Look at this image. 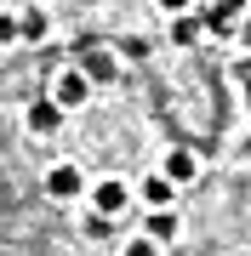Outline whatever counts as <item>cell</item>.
Segmentation results:
<instances>
[{"label":"cell","instance_id":"cell-1","mask_svg":"<svg viewBox=\"0 0 251 256\" xmlns=\"http://www.w3.org/2000/svg\"><path fill=\"white\" fill-rule=\"evenodd\" d=\"M86 200H92V216L114 222V216L131 205V182H126V176H103V182H92V188H86Z\"/></svg>","mask_w":251,"mask_h":256},{"label":"cell","instance_id":"cell-2","mask_svg":"<svg viewBox=\"0 0 251 256\" xmlns=\"http://www.w3.org/2000/svg\"><path fill=\"white\" fill-rule=\"evenodd\" d=\"M86 97H92V80H86L80 68H57V74H52V102H57L63 114H69V108H80Z\"/></svg>","mask_w":251,"mask_h":256},{"label":"cell","instance_id":"cell-3","mask_svg":"<svg viewBox=\"0 0 251 256\" xmlns=\"http://www.w3.org/2000/svg\"><path fill=\"white\" fill-rule=\"evenodd\" d=\"M46 194H52L57 205L80 200V194H86V176H80V165H75V160H57L52 171H46Z\"/></svg>","mask_w":251,"mask_h":256},{"label":"cell","instance_id":"cell-4","mask_svg":"<svg viewBox=\"0 0 251 256\" xmlns=\"http://www.w3.org/2000/svg\"><path fill=\"white\" fill-rule=\"evenodd\" d=\"M23 126L35 131V137H52V131L63 126V108H57L52 97H40V102H29V114H23Z\"/></svg>","mask_w":251,"mask_h":256},{"label":"cell","instance_id":"cell-5","mask_svg":"<svg viewBox=\"0 0 251 256\" xmlns=\"http://www.w3.org/2000/svg\"><path fill=\"white\" fill-rule=\"evenodd\" d=\"M160 176H166L171 188L194 182V176H200V154H188V148H171V154H166V171H160Z\"/></svg>","mask_w":251,"mask_h":256},{"label":"cell","instance_id":"cell-6","mask_svg":"<svg viewBox=\"0 0 251 256\" xmlns=\"http://www.w3.org/2000/svg\"><path fill=\"white\" fill-rule=\"evenodd\" d=\"M137 200L149 205V210H171V200H177V188L166 182V176H143V182H137Z\"/></svg>","mask_w":251,"mask_h":256},{"label":"cell","instance_id":"cell-7","mask_svg":"<svg viewBox=\"0 0 251 256\" xmlns=\"http://www.w3.org/2000/svg\"><path fill=\"white\" fill-rule=\"evenodd\" d=\"M80 74H86V80H92V86H109V80H120V63H114L109 52H86Z\"/></svg>","mask_w":251,"mask_h":256},{"label":"cell","instance_id":"cell-8","mask_svg":"<svg viewBox=\"0 0 251 256\" xmlns=\"http://www.w3.org/2000/svg\"><path fill=\"white\" fill-rule=\"evenodd\" d=\"M46 34H52V18L40 6H23L18 12V40H46Z\"/></svg>","mask_w":251,"mask_h":256},{"label":"cell","instance_id":"cell-9","mask_svg":"<svg viewBox=\"0 0 251 256\" xmlns=\"http://www.w3.org/2000/svg\"><path fill=\"white\" fill-rule=\"evenodd\" d=\"M171 234H177V216H171V210H149V222H143V239H154V245H166Z\"/></svg>","mask_w":251,"mask_h":256},{"label":"cell","instance_id":"cell-10","mask_svg":"<svg viewBox=\"0 0 251 256\" xmlns=\"http://www.w3.org/2000/svg\"><path fill=\"white\" fill-rule=\"evenodd\" d=\"M200 34H205L200 18H188V12H183V18H171V40H177V46H194Z\"/></svg>","mask_w":251,"mask_h":256},{"label":"cell","instance_id":"cell-11","mask_svg":"<svg viewBox=\"0 0 251 256\" xmlns=\"http://www.w3.org/2000/svg\"><path fill=\"white\" fill-rule=\"evenodd\" d=\"M240 12H245V0H211V12H205V18H217V23H240Z\"/></svg>","mask_w":251,"mask_h":256},{"label":"cell","instance_id":"cell-12","mask_svg":"<svg viewBox=\"0 0 251 256\" xmlns=\"http://www.w3.org/2000/svg\"><path fill=\"white\" fill-rule=\"evenodd\" d=\"M120 256H160V245H154V239H143V234H137V239H126V250H120Z\"/></svg>","mask_w":251,"mask_h":256},{"label":"cell","instance_id":"cell-13","mask_svg":"<svg viewBox=\"0 0 251 256\" xmlns=\"http://www.w3.org/2000/svg\"><path fill=\"white\" fill-rule=\"evenodd\" d=\"M0 46H18V12H0Z\"/></svg>","mask_w":251,"mask_h":256},{"label":"cell","instance_id":"cell-14","mask_svg":"<svg viewBox=\"0 0 251 256\" xmlns=\"http://www.w3.org/2000/svg\"><path fill=\"white\" fill-rule=\"evenodd\" d=\"M188 6H194V0H160V12H171V18H183Z\"/></svg>","mask_w":251,"mask_h":256},{"label":"cell","instance_id":"cell-15","mask_svg":"<svg viewBox=\"0 0 251 256\" xmlns=\"http://www.w3.org/2000/svg\"><path fill=\"white\" fill-rule=\"evenodd\" d=\"M245 97H251V74H245Z\"/></svg>","mask_w":251,"mask_h":256}]
</instances>
